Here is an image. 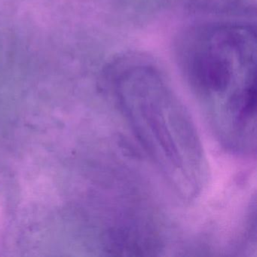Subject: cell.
<instances>
[{
    "mask_svg": "<svg viewBox=\"0 0 257 257\" xmlns=\"http://www.w3.org/2000/svg\"><path fill=\"white\" fill-rule=\"evenodd\" d=\"M177 61L189 83L207 97H225L237 123L256 105V34L249 24L213 22L186 29L176 43Z\"/></svg>",
    "mask_w": 257,
    "mask_h": 257,
    "instance_id": "obj_1",
    "label": "cell"
}]
</instances>
